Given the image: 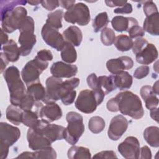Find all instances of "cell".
<instances>
[{
  "label": "cell",
  "instance_id": "cell-1",
  "mask_svg": "<svg viewBox=\"0 0 159 159\" xmlns=\"http://www.w3.org/2000/svg\"><path fill=\"white\" fill-rule=\"evenodd\" d=\"M115 99L117 101L119 111L124 115L129 116L134 119H141L144 114L142 101L139 97L131 91H125L119 93Z\"/></svg>",
  "mask_w": 159,
  "mask_h": 159
},
{
  "label": "cell",
  "instance_id": "cell-2",
  "mask_svg": "<svg viewBox=\"0 0 159 159\" xmlns=\"http://www.w3.org/2000/svg\"><path fill=\"white\" fill-rule=\"evenodd\" d=\"M3 76L9 88L11 103L14 106H19L26 94L27 89L20 79L19 69L14 66H11L4 71Z\"/></svg>",
  "mask_w": 159,
  "mask_h": 159
},
{
  "label": "cell",
  "instance_id": "cell-3",
  "mask_svg": "<svg viewBox=\"0 0 159 159\" xmlns=\"http://www.w3.org/2000/svg\"><path fill=\"white\" fill-rule=\"evenodd\" d=\"M66 119L68 125L65 128V139L70 144H76L84 131L83 117L78 112L71 111L67 113Z\"/></svg>",
  "mask_w": 159,
  "mask_h": 159
},
{
  "label": "cell",
  "instance_id": "cell-4",
  "mask_svg": "<svg viewBox=\"0 0 159 159\" xmlns=\"http://www.w3.org/2000/svg\"><path fill=\"white\" fill-rule=\"evenodd\" d=\"M27 10L24 7H16L1 17L2 29L7 33H12L19 29L27 17Z\"/></svg>",
  "mask_w": 159,
  "mask_h": 159
},
{
  "label": "cell",
  "instance_id": "cell-5",
  "mask_svg": "<svg viewBox=\"0 0 159 159\" xmlns=\"http://www.w3.org/2000/svg\"><path fill=\"white\" fill-rule=\"evenodd\" d=\"M48 61H42L36 57L28 61L21 71V76L23 81L27 86L39 80L40 74L48 67Z\"/></svg>",
  "mask_w": 159,
  "mask_h": 159
},
{
  "label": "cell",
  "instance_id": "cell-6",
  "mask_svg": "<svg viewBox=\"0 0 159 159\" xmlns=\"http://www.w3.org/2000/svg\"><path fill=\"white\" fill-rule=\"evenodd\" d=\"M63 17L66 22L81 26L88 24L91 19L88 7L82 2H78L67 10Z\"/></svg>",
  "mask_w": 159,
  "mask_h": 159
},
{
  "label": "cell",
  "instance_id": "cell-7",
  "mask_svg": "<svg viewBox=\"0 0 159 159\" xmlns=\"http://www.w3.org/2000/svg\"><path fill=\"white\" fill-rule=\"evenodd\" d=\"M34 129H37L42 132L51 143L65 139V127L61 125L50 124V122L42 119H40L39 124Z\"/></svg>",
  "mask_w": 159,
  "mask_h": 159
},
{
  "label": "cell",
  "instance_id": "cell-8",
  "mask_svg": "<svg viewBox=\"0 0 159 159\" xmlns=\"http://www.w3.org/2000/svg\"><path fill=\"white\" fill-rule=\"evenodd\" d=\"M75 104L77 109L85 114L93 113L98 106L95 95L93 91L89 89L81 91Z\"/></svg>",
  "mask_w": 159,
  "mask_h": 159
},
{
  "label": "cell",
  "instance_id": "cell-9",
  "mask_svg": "<svg viewBox=\"0 0 159 159\" xmlns=\"http://www.w3.org/2000/svg\"><path fill=\"white\" fill-rule=\"evenodd\" d=\"M41 34L43 41L57 51H61L64 47L65 40L57 29L45 24L42 29Z\"/></svg>",
  "mask_w": 159,
  "mask_h": 159
},
{
  "label": "cell",
  "instance_id": "cell-10",
  "mask_svg": "<svg viewBox=\"0 0 159 159\" xmlns=\"http://www.w3.org/2000/svg\"><path fill=\"white\" fill-rule=\"evenodd\" d=\"M80 84V80L78 78H73L63 81L61 84L58 95L59 99H61L63 104L68 106L71 104L76 96V92L75 89Z\"/></svg>",
  "mask_w": 159,
  "mask_h": 159
},
{
  "label": "cell",
  "instance_id": "cell-11",
  "mask_svg": "<svg viewBox=\"0 0 159 159\" xmlns=\"http://www.w3.org/2000/svg\"><path fill=\"white\" fill-rule=\"evenodd\" d=\"M119 152L125 158L137 159L140 156V143L133 136L127 137L117 147Z\"/></svg>",
  "mask_w": 159,
  "mask_h": 159
},
{
  "label": "cell",
  "instance_id": "cell-12",
  "mask_svg": "<svg viewBox=\"0 0 159 159\" xmlns=\"http://www.w3.org/2000/svg\"><path fill=\"white\" fill-rule=\"evenodd\" d=\"M129 122L127 119L122 116L117 115L114 117L110 122L107 135L112 140H119L127 129Z\"/></svg>",
  "mask_w": 159,
  "mask_h": 159
},
{
  "label": "cell",
  "instance_id": "cell-13",
  "mask_svg": "<svg viewBox=\"0 0 159 159\" xmlns=\"http://www.w3.org/2000/svg\"><path fill=\"white\" fill-rule=\"evenodd\" d=\"M27 139L29 142V147L34 151L49 147L52 144L42 132L32 128H29L27 130Z\"/></svg>",
  "mask_w": 159,
  "mask_h": 159
},
{
  "label": "cell",
  "instance_id": "cell-14",
  "mask_svg": "<svg viewBox=\"0 0 159 159\" xmlns=\"http://www.w3.org/2000/svg\"><path fill=\"white\" fill-rule=\"evenodd\" d=\"M20 136V130L6 122L0 123V142H2L9 147L14 144Z\"/></svg>",
  "mask_w": 159,
  "mask_h": 159
},
{
  "label": "cell",
  "instance_id": "cell-15",
  "mask_svg": "<svg viewBox=\"0 0 159 159\" xmlns=\"http://www.w3.org/2000/svg\"><path fill=\"white\" fill-rule=\"evenodd\" d=\"M78 72V67L75 65L66 63L63 61L53 63L50 68L52 75L57 78H69L76 75Z\"/></svg>",
  "mask_w": 159,
  "mask_h": 159
},
{
  "label": "cell",
  "instance_id": "cell-16",
  "mask_svg": "<svg viewBox=\"0 0 159 159\" xmlns=\"http://www.w3.org/2000/svg\"><path fill=\"white\" fill-rule=\"evenodd\" d=\"M134 66L132 59L127 56L120 57L117 58L110 59L106 63L108 71L112 74H118L125 70H129Z\"/></svg>",
  "mask_w": 159,
  "mask_h": 159
},
{
  "label": "cell",
  "instance_id": "cell-17",
  "mask_svg": "<svg viewBox=\"0 0 159 159\" xmlns=\"http://www.w3.org/2000/svg\"><path fill=\"white\" fill-rule=\"evenodd\" d=\"M39 116L41 119L52 122L61 117L62 111L60 107L55 102H48L45 106L41 107Z\"/></svg>",
  "mask_w": 159,
  "mask_h": 159
},
{
  "label": "cell",
  "instance_id": "cell-18",
  "mask_svg": "<svg viewBox=\"0 0 159 159\" xmlns=\"http://www.w3.org/2000/svg\"><path fill=\"white\" fill-rule=\"evenodd\" d=\"M63 80L61 78L53 76L48 77L45 81L46 85V98L44 102H55L59 100L58 93Z\"/></svg>",
  "mask_w": 159,
  "mask_h": 159
},
{
  "label": "cell",
  "instance_id": "cell-19",
  "mask_svg": "<svg viewBox=\"0 0 159 159\" xmlns=\"http://www.w3.org/2000/svg\"><path fill=\"white\" fill-rule=\"evenodd\" d=\"M18 41L20 45L19 47L20 55L27 56L31 52L36 43V35L32 32H20Z\"/></svg>",
  "mask_w": 159,
  "mask_h": 159
},
{
  "label": "cell",
  "instance_id": "cell-20",
  "mask_svg": "<svg viewBox=\"0 0 159 159\" xmlns=\"http://www.w3.org/2000/svg\"><path fill=\"white\" fill-rule=\"evenodd\" d=\"M158 51L152 43H148L147 46L135 55L136 61L142 65H149L158 58Z\"/></svg>",
  "mask_w": 159,
  "mask_h": 159
},
{
  "label": "cell",
  "instance_id": "cell-21",
  "mask_svg": "<svg viewBox=\"0 0 159 159\" xmlns=\"http://www.w3.org/2000/svg\"><path fill=\"white\" fill-rule=\"evenodd\" d=\"M111 24L113 29L117 32H128L131 27L138 24V22L134 17H126L122 16H117L112 18Z\"/></svg>",
  "mask_w": 159,
  "mask_h": 159
},
{
  "label": "cell",
  "instance_id": "cell-22",
  "mask_svg": "<svg viewBox=\"0 0 159 159\" xmlns=\"http://www.w3.org/2000/svg\"><path fill=\"white\" fill-rule=\"evenodd\" d=\"M63 36L65 42H67L73 46H79L83 40L81 30L75 25L68 27L63 32Z\"/></svg>",
  "mask_w": 159,
  "mask_h": 159
},
{
  "label": "cell",
  "instance_id": "cell-23",
  "mask_svg": "<svg viewBox=\"0 0 159 159\" xmlns=\"http://www.w3.org/2000/svg\"><path fill=\"white\" fill-rule=\"evenodd\" d=\"M26 93L30 96L37 102H40V101L44 102L46 98V89L40 81L27 86Z\"/></svg>",
  "mask_w": 159,
  "mask_h": 159
},
{
  "label": "cell",
  "instance_id": "cell-24",
  "mask_svg": "<svg viewBox=\"0 0 159 159\" xmlns=\"http://www.w3.org/2000/svg\"><path fill=\"white\" fill-rule=\"evenodd\" d=\"M2 50L9 61L15 62L19 60V56L20 55L19 47H18L16 42L12 39L9 40V41L2 46Z\"/></svg>",
  "mask_w": 159,
  "mask_h": 159
},
{
  "label": "cell",
  "instance_id": "cell-25",
  "mask_svg": "<svg viewBox=\"0 0 159 159\" xmlns=\"http://www.w3.org/2000/svg\"><path fill=\"white\" fill-rule=\"evenodd\" d=\"M143 29L152 35L159 34V13L147 16L143 25Z\"/></svg>",
  "mask_w": 159,
  "mask_h": 159
},
{
  "label": "cell",
  "instance_id": "cell-26",
  "mask_svg": "<svg viewBox=\"0 0 159 159\" xmlns=\"http://www.w3.org/2000/svg\"><path fill=\"white\" fill-rule=\"evenodd\" d=\"M114 79L116 88H118L120 90L129 89L133 83L132 76L125 71L114 75Z\"/></svg>",
  "mask_w": 159,
  "mask_h": 159
},
{
  "label": "cell",
  "instance_id": "cell-27",
  "mask_svg": "<svg viewBox=\"0 0 159 159\" xmlns=\"http://www.w3.org/2000/svg\"><path fill=\"white\" fill-rule=\"evenodd\" d=\"M23 111L19 107L14 105H10L7 107L6 111L7 119L12 124L19 125L22 122Z\"/></svg>",
  "mask_w": 159,
  "mask_h": 159
},
{
  "label": "cell",
  "instance_id": "cell-28",
  "mask_svg": "<svg viewBox=\"0 0 159 159\" xmlns=\"http://www.w3.org/2000/svg\"><path fill=\"white\" fill-rule=\"evenodd\" d=\"M145 141L153 147H159V128L156 126L147 127L143 132Z\"/></svg>",
  "mask_w": 159,
  "mask_h": 159
},
{
  "label": "cell",
  "instance_id": "cell-29",
  "mask_svg": "<svg viewBox=\"0 0 159 159\" xmlns=\"http://www.w3.org/2000/svg\"><path fill=\"white\" fill-rule=\"evenodd\" d=\"M61 57L66 63L70 64L75 63L77 59V53L74 46L65 42L64 47L61 50Z\"/></svg>",
  "mask_w": 159,
  "mask_h": 159
},
{
  "label": "cell",
  "instance_id": "cell-30",
  "mask_svg": "<svg viewBox=\"0 0 159 159\" xmlns=\"http://www.w3.org/2000/svg\"><path fill=\"white\" fill-rule=\"evenodd\" d=\"M68 157L70 159L91 158V155L88 148L83 147L72 146L68 150Z\"/></svg>",
  "mask_w": 159,
  "mask_h": 159
},
{
  "label": "cell",
  "instance_id": "cell-31",
  "mask_svg": "<svg viewBox=\"0 0 159 159\" xmlns=\"http://www.w3.org/2000/svg\"><path fill=\"white\" fill-rule=\"evenodd\" d=\"M63 15V11L61 9L56 10L54 12L49 13L48 14L45 24L58 30L62 27L61 20Z\"/></svg>",
  "mask_w": 159,
  "mask_h": 159
},
{
  "label": "cell",
  "instance_id": "cell-32",
  "mask_svg": "<svg viewBox=\"0 0 159 159\" xmlns=\"http://www.w3.org/2000/svg\"><path fill=\"white\" fill-rule=\"evenodd\" d=\"M133 42L132 39L129 36L121 34L116 37L114 45L118 50L126 52L132 48Z\"/></svg>",
  "mask_w": 159,
  "mask_h": 159
},
{
  "label": "cell",
  "instance_id": "cell-33",
  "mask_svg": "<svg viewBox=\"0 0 159 159\" xmlns=\"http://www.w3.org/2000/svg\"><path fill=\"white\" fill-rule=\"evenodd\" d=\"M40 122V119H39L38 114L32 111H23L22 115V123L24 125L29 127V128H36Z\"/></svg>",
  "mask_w": 159,
  "mask_h": 159
},
{
  "label": "cell",
  "instance_id": "cell-34",
  "mask_svg": "<svg viewBox=\"0 0 159 159\" xmlns=\"http://www.w3.org/2000/svg\"><path fill=\"white\" fill-rule=\"evenodd\" d=\"M98 81L99 85L104 91L105 94H107L116 89L114 75L100 76L98 77Z\"/></svg>",
  "mask_w": 159,
  "mask_h": 159
},
{
  "label": "cell",
  "instance_id": "cell-35",
  "mask_svg": "<svg viewBox=\"0 0 159 159\" xmlns=\"http://www.w3.org/2000/svg\"><path fill=\"white\" fill-rule=\"evenodd\" d=\"M109 20L106 12H102L98 14L93 22V27L95 32H98L104 28L106 27Z\"/></svg>",
  "mask_w": 159,
  "mask_h": 159
},
{
  "label": "cell",
  "instance_id": "cell-36",
  "mask_svg": "<svg viewBox=\"0 0 159 159\" xmlns=\"http://www.w3.org/2000/svg\"><path fill=\"white\" fill-rule=\"evenodd\" d=\"M106 125L104 120L99 116L92 117L88 122V128L89 130L94 134L101 132Z\"/></svg>",
  "mask_w": 159,
  "mask_h": 159
},
{
  "label": "cell",
  "instance_id": "cell-37",
  "mask_svg": "<svg viewBox=\"0 0 159 159\" xmlns=\"http://www.w3.org/2000/svg\"><path fill=\"white\" fill-rule=\"evenodd\" d=\"M27 1H1V17L6 13L12 11L18 5H25Z\"/></svg>",
  "mask_w": 159,
  "mask_h": 159
},
{
  "label": "cell",
  "instance_id": "cell-38",
  "mask_svg": "<svg viewBox=\"0 0 159 159\" xmlns=\"http://www.w3.org/2000/svg\"><path fill=\"white\" fill-rule=\"evenodd\" d=\"M116 35L114 31L110 28L105 27L101 30V40L106 46H110L114 43Z\"/></svg>",
  "mask_w": 159,
  "mask_h": 159
},
{
  "label": "cell",
  "instance_id": "cell-39",
  "mask_svg": "<svg viewBox=\"0 0 159 159\" xmlns=\"http://www.w3.org/2000/svg\"><path fill=\"white\" fill-rule=\"evenodd\" d=\"M35 106H42V103L40 102H36L30 96H29L26 93L25 96L21 101L19 107L23 111H32V108Z\"/></svg>",
  "mask_w": 159,
  "mask_h": 159
},
{
  "label": "cell",
  "instance_id": "cell-40",
  "mask_svg": "<svg viewBox=\"0 0 159 159\" xmlns=\"http://www.w3.org/2000/svg\"><path fill=\"white\" fill-rule=\"evenodd\" d=\"M35 158H56L57 153L51 146L34 152Z\"/></svg>",
  "mask_w": 159,
  "mask_h": 159
},
{
  "label": "cell",
  "instance_id": "cell-41",
  "mask_svg": "<svg viewBox=\"0 0 159 159\" xmlns=\"http://www.w3.org/2000/svg\"><path fill=\"white\" fill-rule=\"evenodd\" d=\"M19 32H30L34 33V21L32 17L27 16L19 28Z\"/></svg>",
  "mask_w": 159,
  "mask_h": 159
},
{
  "label": "cell",
  "instance_id": "cell-42",
  "mask_svg": "<svg viewBox=\"0 0 159 159\" xmlns=\"http://www.w3.org/2000/svg\"><path fill=\"white\" fill-rule=\"evenodd\" d=\"M148 43V41L142 37L137 38L134 42H133V45L132 47L133 53L135 55L139 53L147 46Z\"/></svg>",
  "mask_w": 159,
  "mask_h": 159
},
{
  "label": "cell",
  "instance_id": "cell-43",
  "mask_svg": "<svg viewBox=\"0 0 159 159\" xmlns=\"http://www.w3.org/2000/svg\"><path fill=\"white\" fill-rule=\"evenodd\" d=\"M127 32L129 34V37L131 39L142 37L145 35V31L142 27L139 25V24L131 27Z\"/></svg>",
  "mask_w": 159,
  "mask_h": 159
},
{
  "label": "cell",
  "instance_id": "cell-44",
  "mask_svg": "<svg viewBox=\"0 0 159 159\" xmlns=\"http://www.w3.org/2000/svg\"><path fill=\"white\" fill-rule=\"evenodd\" d=\"M143 12L146 16L158 12L155 4L152 1H147L144 2Z\"/></svg>",
  "mask_w": 159,
  "mask_h": 159
},
{
  "label": "cell",
  "instance_id": "cell-45",
  "mask_svg": "<svg viewBox=\"0 0 159 159\" xmlns=\"http://www.w3.org/2000/svg\"><path fill=\"white\" fill-rule=\"evenodd\" d=\"M87 83L88 86L92 90H96L99 89H102L99 85L98 77L95 73H91L87 78Z\"/></svg>",
  "mask_w": 159,
  "mask_h": 159
},
{
  "label": "cell",
  "instance_id": "cell-46",
  "mask_svg": "<svg viewBox=\"0 0 159 159\" xmlns=\"http://www.w3.org/2000/svg\"><path fill=\"white\" fill-rule=\"evenodd\" d=\"M150 72L149 66L147 65H142L138 67L134 73V78L137 79H142L146 77Z\"/></svg>",
  "mask_w": 159,
  "mask_h": 159
},
{
  "label": "cell",
  "instance_id": "cell-47",
  "mask_svg": "<svg viewBox=\"0 0 159 159\" xmlns=\"http://www.w3.org/2000/svg\"><path fill=\"white\" fill-rule=\"evenodd\" d=\"M143 101H145L146 107L149 110L157 107L158 105V98L155 94L150 95Z\"/></svg>",
  "mask_w": 159,
  "mask_h": 159
},
{
  "label": "cell",
  "instance_id": "cell-48",
  "mask_svg": "<svg viewBox=\"0 0 159 159\" xmlns=\"http://www.w3.org/2000/svg\"><path fill=\"white\" fill-rule=\"evenodd\" d=\"M36 57L42 61H48L52 60L53 55L50 50L43 49L37 52Z\"/></svg>",
  "mask_w": 159,
  "mask_h": 159
},
{
  "label": "cell",
  "instance_id": "cell-49",
  "mask_svg": "<svg viewBox=\"0 0 159 159\" xmlns=\"http://www.w3.org/2000/svg\"><path fill=\"white\" fill-rule=\"evenodd\" d=\"M93 158H117V157L116 153L112 150L102 151L95 154Z\"/></svg>",
  "mask_w": 159,
  "mask_h": 159
},
{
  "label": "cell",
  "instance_id": "cell-50",
  "mask_svg": "<svg viewBox=\"0 0 159 159\" xmlns=\"http://www.w3.org/2000/svg\"><path fill=\"white\" fill-rule=\"evenodd\" d=\"M41 4L42 6L47 9L48 11H52L57 7H58L59 5V1H41Z\"/></svg>",
  "mask_w": 159,
  "mask_h": 159
},
{
  "label": "cell",
  "instance_id": "cell-51",
  "mask_svg": "<svg viewBox=\"0 0 159 159\" xmlns=\"http://www.w3.org/2000/svg\"><path fill=\"white\" fill-rule=\"evenodd\" d=\"M132 12V7L131 4L127 2L121 7L117 8L114 10V12L116 14H130Z\"/></svg>",
  "mask_w": 159,
  "mask_h": 159
},
{
  "label": "cell",
  "instance_id": "cell-52",
  "mask_svg": "<svg viewBox=\"0 0 159 159\" xmlns=\"http://www.w3.org/2000/svg\"><path fill=\"white\" fill-rule=\"evenodd\" d=\"M141 159H150L152 158V152L147 146H143L140 148V156Z\"/></svg>",
  "mask_w": 159,
  "mask_h": 159
},
{
  "label": "cell",
  "instance_id": "cell-53",
  "mask_svg": "<svg viewBox=\"0 0 159 159\" xmlns=\"http://www.w3.org/2000/svg\"><path fill=\"white\" fill-rule=\"evenodd\" d=\"M107 109L111 112H117L119 111L118 105L115 98H111L107 102Z\"/></svg>",
  "mask_w": 159,
  "mask_h": 159
},
{
  "label": "cell",
  "instance_id": "cell-54",
  "mask_svg": "<svg viewBox=\"0 0 159 159\" xmlns=\"http://www.w3.org/2000/svg\"><path fill=\"white\" fill-rule=\"evenodd\" d=\"M9 146L6 143L0 142V158L1 159H5L7 157L9 153Z\"/></svg>",
  "mask_w": 159,
  "mask_h": 159
},
{
  "label": "cell",
  "instance_id": "cell-55",
  "mask_svg": "<svg viewBox=\"0 0 159 159\" xmlns=\"http://www.w3.org/2000/svg\"><path fill=\"white\" fill-rule=\"evenodd\" d=\"M127 2V1H105V3L109 7L123 6Z\"/></svg>",
  "mask_w": 159,
  "mask_h": 159
},
{
  "label": "cell",
  "instance_id": "cell-56",
  "mask_svg": "<svg viewBox=\"0 0 159 159\" xmlns=\"http://www.w3.org/2000/svg\"><path fill=\"white\" fill-rule=\"evenodd\" d=\"M75 4V0L72 1H59V5L67 10L70 9Z\"/></svg>",
  "mask_w": 159,
  "mask_h": 159
},
{
  "label": "cell",
  "instance_id": "cell-57",
  "mask_svg": "<svg viewBox=\"0 0 159 159\" xmlns=\"http://www.w3.org/2000/svg\"><path fill=\"white\" fill-rule=\"evenodd\" d=\"M9 62V61L5 57L4 53L1 52V73H2L4 70L5 71V68Z\"/></svg>",
  "mask_w": 159,
  "mask_h": 159
},
{
  "label": "cell",
  "instance_id": "cell-58",
  "mask_svg": "<svg viewBox=\"0 0 159 159\" xmlns=\"http://www.w3.org/2000/svg\"><path fill=\"white\" fill-rule=\"evenodd\" d=\"M17 158H35L34 152H24L21 153L20 155H19L17 157Z\"/></svg>",
  "mask_w": 159,
  "mask_h": 159
},
{
  "label": "cell",
  "instance_id": "cell-59",
  "mask_svg": "<svg viewBox=\"0 0 159 159\" xmlns=\"http://www.w3.org/2000/svg\"><path fill=\"white\" fill-rule=\"evenodd\" d=\"M9 41L8 40V36L5 33V32L1 29V43L2 45H4L6 44L7 42Z\"/></svg>",
  "mask_w": 159,
  "mask_h": 159
},
{
  "label": "cell",
  "instance_id": "cell-60",
  "mask_svg": "<svg viewBox=\"0 0 159 159\" xmlns=\"http://www.w3.org/2000/svg\"><path fill=\"white\" fill-rule=\"evenodd\" d=\"M158 109L157 107H156L155 109L150 110V116L157 122H158Z\"/></svg>",
  "mask_w": 159,
  "mask_h": 159
},
{
  "label": "cell",
  "instance_id": "cell-61",
  "mask_svg": "<svg viewBox=\"0 0 159 159\" xmlns=\"http://www.w3.org/2000/svg\"><path fill=\"white\" fill-rule=\"evenodd\" d=\"M158 81H157L155 84H153V86L152 88V89H153V91L154 92V93L156 94V95H158Z\"/></svg>",
  "mask_w": 159,
  "mask_h": 159
},
{
  "label": "cell",
  "instance_id": "cell-62",
  "mask_svg": "<svg viewBox=\"0 0 159 159\" xmlns=\"http://www.w3.org/2000/svg\"><path fill=\"white\" fill-rule=\"evenodd\" d=\"M27 2L32 6H36L41 3V1H27Z\"/></svg>",
  "mask_w": 159,
  "mask_h": 159
}]
</instances>
